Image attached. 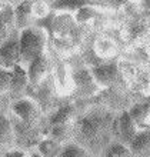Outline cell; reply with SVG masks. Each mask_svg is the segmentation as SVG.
<instances>
[{"label":"cell","instance_id":"obj_1","mask_svg":"<svg viewBox=\"0 0 150 157\" xmlns=\"http://www.w3.org/2000/svg\"><path fill=\"white\" fill-rule=\"evenodd\" d=\"M114 120L107 113H90L86 117L77 121L76 134L79 140L84 141V144L90 149H97L107 144V139L112 133V126Z\"/></svg>","mask_w":150,"mask_h":157},{"label":"cell","instance_id":"obj_2","mask_svg":"<svg viewBox=\"0 0 150 157\" xmlns=\"http://www.w3.org/2000/svg\"><path fill=\"white\" fill-rule=\"evenodd\" d=\"M47 40H49L47 32L39 26H30L19 30V47H20L19 64L26 69V66L33 59L46 53Z\"/></svg>","mask_w":150,"mask_h":157},{"label":"cell","instance_id":"obj_3","mask_svg":"<svg viewBox=\"0 0 150 157\" xmlns=\"http://www.w3.org/2000/svg\"><path fill=\"white\" fill-rule=\"evenodd\" d=\"M93 80L100 87H110L121 78V69L117 63H100L90 69Z\"/></svg>","mask_w":150,"mask_h":157},{"label":"cell","instance_id":"obj_4","mask_svg":"<svg viewBox=\"0 0 150 157\" xmlns=\"http://www.w3.org/2000/svg\"><path fill=\"white\" fill-rule=\"evenodd\" d=\"M20 47H19V30H14L6 40L0 43V67L13 69L19 64Z\"/></svg>","mask_w":150,"mask_h":157},{"label":"cell","instance_id":"obj_5","mask_svg":"<svg viewBox=\"0 0 150 157\" xmlns=\"http://www.w3.org/2000/svg\"><path fill=\"white\" fill-rule=\"evenodd\" d=\"M12 112L19 120L30 124L36 123V120L40 116L39 104L34 100L26 97V96L21 97V99H17L14 101H12Z\"/></svg>","mask_w":150,"mask_h":157},{"label":"cell","instance_id":"obj_6","mask_svg":"<svg viewBox=\"0 0 150 157\" xmlns=\"http://www.w3.org/2000/svg\"><path fill=\"white\" fill-rule=\"evenodd\" d=\"M10 70H12V80H10L7 96L12 101H14V100L21 99L26 96L27 89H29V78H27L26 69L20 64H16Z\"/></svg>","mask_w":150,"mask_h":157},{"label":"cell","instance_id":"obj_7","mask_svg":"<svg viewBox=\"0 0 150 157\" xmlns=\"http://www.w3.org/2000/svg\"><path fill=\"white\" fill-rule=\"evenodd\" d=\"M27 78H29V87H36L43 78L50 73V59L46 53L40 54L26 66Z\"/></svg>","mask_w":150,"mask_h":157},{"label":"cell","instance_id":"obj_8","mask_svg":"<svg viewBox=\"0 0 150 157\" xmlns=\"http://www.w3.org/2000/svg\"><path fill=\"white\" fill-rule=\"evenodd\" d=\"M114 126H116L117 132H119V137H120V143L129 146L130 141L133 140V137L136 136V133L139 132L137 126L134 124V121L132 120L129 112L125 110V112L120 113V116L114 120Z\"/></svg>","mask_w":150,"mask_h":157},{"label":"cell","instance_id":"obj_9","mask_svg":"<svg viewBox=\"0 0 150 157\" xmlns=\"http://www.w3.org/2000/svg\"><path fill=\"white\" fill-rule=\"evenodd\" d=\"M13 13H14V26L17 30L34 26L36 23L33 13H32V0H23L20 3L14 4Z\"/></svg>","mask_w":150,"mask_h":157},{"label":"cell","instance_id":"obj_10","mask_svg":"<svg viewBox=\"0 0 150 157\" xmlns=\"http://www.w3.org/2000/svg\"><path fill=\"white\" fill-rule=\"evenodd\" d=\"M129 149L136 157H150V127L136 133Z\"/></svg>","mask_w":150,"mask_h":157},{"label":"cell","instance_id":"obj_11","mask_svg":"<svg viewBox=\"0 0 150 157\" xmlns=\"http://www.w3.org/2000/svg\"><path fill=\"white\" fill-rule=\"evenodd\" d=\"M14 13H13V6L10 3H6L0 7V43L10 36L14 32Z\"/></svg>","mask_w":150,"mask_h":157},{"label":"cell","instance_id":"obj_12","mask_svg":"<svg viewBox=\"0 0 150 157\" xmlns=\"http://www.w3.org/2000/svg\"><path fill=\"white\" fill-rule=\"evenodd\" d=\"M134 121V124L137 126V128L144 130V128L150 127V103L149 101H142V103H136L127 110Z\"/></svg>","mask_w":150,"mask_h":157},{"label":"cell","instance_id":"obj_13","mask_svg":"<svg viewBox=\"0 0 150 157\" xmlns=\"http://www.w3.org/2000/svg\"><path fill=\"white\" fill-rule=\"evenodd\" d=\"M71 78H73V83L76 84V87L80 91H83V93L90 94L99 87L96 84V82L93 80L90 70H87V69H77V70H75L71 73Z\"/></svg>","mask_w":150,"mask_h":157},{"label":"cell","instance_id":"obj_14","mask_svg":"<svg viewBox=\"0 0 150 157\" xmlns=\"http://www.w3.org/2000/svg\"><path fill=\"white\" fill-rule=\"evenodd\" d=\"M14 140V132H13L12 121L0 112V154L6 153Z\"/></svg>","mask_w":150,"mask_h":157},{"label":"cell","instance_id":"obj_15","mask_svg":"<svg viewBox=\"0 0 150 157\" xmlns=\"http://www.w3.org/2000/svg\"><path fill=\"white\" fill-rule=\"evenodd\" d=\"M93 49H94L97 56L106 57V59L113 57V56L117 53V47H116V44H114V41L109 37H97L96 40H94Z\"/></svg>","mask_w":150,"mask_h":157},{"label":"cell","instance_id":"obj_16","mask_svg":"<svg viewBox=\"0 0 150 157\" xmlns=\"http://www.w3.org/2000/svg\"><path fill=\"white\" fill-rule=\"evenodd\" d=\"M86 4H94L92 0H56V3L52 6L53 12H62V13H75L80 7Z\"/></svg>","mask_w":150,"mask_h":157},{"label":"cell","instance_id":"obj_17","mask_svg":"<svg viewBox=\"0 0 150 157\" xmlns=\"http://www.w3.org/2000/svg\"><path fill=\"white\" fill-rule=\"evenodd\" d=\"M75 117V109L71 104H66L56 110V112L49 117V124L54 126V124H66V123H71V120Z\"/></svg>","mask_w":150,"mask_h":157},{"label":"cell","instance_id":"obj_18","mask_svg":"<svg viewBox=\"0 0 150 157\" xmlns=\"http://www.w3.org/2000/svg\"><path fill=\"white\" fill-rule=\"evenodd\" d=\"M62 143L53 140V139H44L40 140L37 144V151L42 157H57L62 151Z\"/></svg>","mask_w":150,"mask_h":157},{"label":"cell","instance_id":"obj_19","mask_svg":"<svg viewBox=\"0 0 150 157\" xmlns=\"http://www.w3.org/2000/svg\"><path fill=\"white\" fill-rule=\"evenodd\" d=\"M99 10L94 7V4H86L83 7H80L77 12L73 13L75 20L77 25H89L92 20L99 17Z\"/></svg>","mask_w":150,"mask_h":157},{"label":"cell","instance_id":"obj_20","mask_svg":"<svg viewBox=\"0 0 150 157\" xmlns=\"http://www.w3.org/2000/svg\"><path fill=\"white\" fill-rule=\"evenodd\" d=\"M103 157H136V156L132 153L129 146L117 141V143H112L110 146H107L104 149Z\"/></svg>","mask_w":150,"mask_h":157},{"label":"cell","instance_id":"obj_21","mask_svg":"<svg viewBox=\"0 0 150 157\" xmlns=\"http://www.w3.org/2000/svg\"><path fill=\"white\" fill-rule=\"evenodd\" d=\"M71 133H73V127L70 126V123L50 126V139H53L59 143L66 141L71 136Z\"/></svg>","mask_w":150,"mask_h":157},{"label":"cell","instance_id":"obj_22","mask_svg":"<svg viewBox=\"0 0 150 157\" xmlns=\"http://www.w3.org/2000/svg\"><path fill=\"white\" fill-rule=\"evenodd\" d=\"M57 157H89V154L83 147L71 143V144H67L64 147H62V151H60V154Z\"/></svg>","mask_w":150,"mask_h":157},{"label":"cell","instance_id":"obj_23","mask_svg":"<svg viewBox=\"0 0 150 157\" xmlns=\"http://www.w3.org/2000/svg\"><path fill=\"white\" fill-rule=\"evenodd\" d=\"M50 10L52 9L43 0H32V13H33V17L36 21L43 19V17H46L50 13Z\"/></svg>","mask_w":150,"mask_h":157},{"label":"cell","instance_id":"obj_24","mask_svg":"<svg viewBox=\"0 0 150 157\" xmlns=\"http://www.w3.org/2000/svg\"><path fill=\"white\" fill-rule=\"evenodd\" d=\"M12 80V70L0 67V94H7Z\"/></svg>","mask_w":150,"mask_h":157},{"label":"cell","instance_id":"obj_25","mask_svg":"<svg viewBox=\"0 0 150 157\" xmlns=\"http://www.w3.org/2000/svg\"><path fill=\"white\" fill-rule=\"evenodd\" d=\"M139 7L146 16L150 17V0H139Z\"/></svg>","mask_w":150,"mask_h":157},{"label":"cell","instance_id":"obj_26","mask_svg":"<svg viewBox=\"0 0 150 157\" xmlns=\"http://www.w3.org/2000/svg\"><path fill=\"white\" fill-rule=\"evenodd\" d=\"M25 151L21 150H7L6 153L2 154V157H25Z\"/></svg>","mask_w":150,"mask_h":157},{"label":"cell","instance_id":"obj_27","mask_svg":"<svg viewBox=\"0 0 150 157\" xmlns=\"http://www.w3.org/2000/svg\"><path fill=\"white\" fill-rule=\"evenodd\" d=\"M43 2H44V3H46L50 9H52V6H53V4L56 3V0H43Z\"/></svg>","mask_w":150,"mask_h":157},{"label":"cell","instance_id":"obj_28","mask_svg":"<svg viewBox=\"0 0 150 157\" xmlns=\"http://www.w3.org/2000/svg\"><path fill=\"white\" fill-rule=\"evenodd\" d=\"M20 2H23V0H9V3L12 4V6H14V4H17V3H20Z\"/></svg>","mask_w":150,"mask_h":157},{"label":"cell","instance_id":"obj_29","mask_svg":"<svg viewBox=\"0 0 150 157\" xmlns=\"http://www.w3.org/2000/svg\"><path fill=\"white\" fill-rule=\"evenodd\" d=\"M0 3H3V4H6V3H9V0H0Z\"/></svg>","mask_w":150,"mask_h":157},{"label":"cell","instance_id":"obj_30","mask_svg":"<svg viewBox=\"0 0 150 157\" xmlns=\"http://www.w3.org/2000/svg\"><path fill=\"white\" fill-rule=\"evenodd\" d=\"M92 2H93V3H96V2H97V0H92Z\"/></svg>","mask_w":150,"mask_h":157},{"label":"cell","instance_id":"obj_31","mask_svg":"<svg viewBox=\"0 0 150 157\" xmlns=\"http://www.w3.org/2000/svg\"><path fill=\"white\" fill-rule=\"evenodd\" d=\"M130 2H139V0H130Z\"/></svg>","mask_w":150,"mask_h":157}]
</instances>
